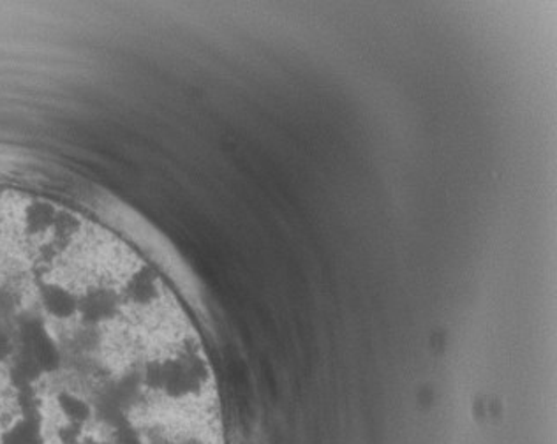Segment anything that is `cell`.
I'll list each match as a JSON object with an SVG mask.
<instances>
[{
  "label": "cell",
  "mask_w": 557,
  "mask_h": 444,
  "mask_svg": "<svg viewBox=\"0 0 557 444\" xmlns=\"http://www.w3.org/2000/svg\"><path fill=\"white\" fill-rule=\"evenodd\" d=\"M14 337L16 351L33 361L45 378L61 372L64 363L61 344L41 314L20 320L18 326L14 330Z\"/></svg>",
  "instance_id": "1"
},
{
  "label": "cell",
  "mask_w": 557,
  "mask_h": 444,
  "mask_svg": "<svg viewBox=\"0 0 557 444\" xmlns=\"http://www.w3.org/2000/svg\"><path fill=\"white\" fill-rule=\"evenodd\" d=\"M122 306L124 296L121 289L107 284L85 287L79 289L78 320L89 329H98L115 321L116 316L121 314Z\"/></svg>",
  "instance_id": "2"
},
{
  "label": "cell",
  "mask_w": 557,
  "mask_h": 444,
  "mask_svg": "<svg viewBox=\"0 0 557 444\" xmlns=\"http://www.w3.org/2000/svg\"><path fill=\"white\" fill-rule=\"evenodd\" d=\"M38 306L47 321L70 323L78 320L79 289L57 279H45L38 284Z\"/></svg>",
  "instance_id": "3"
},
{
  "label": "cell",
  "mask_w": 557,
  "mask_h": 444,
  "mask_svg": "<svg viewBox=\"0 0 557 444\" xmlns=\"http://www.w3.org/2000/svg\"><path fill=\"white\" fill-rule=\"evenodd\" d=\"M55 406L59 415L64 418V425L75 427L79 431H84L96 415L94 403L73 390H61L55 395Z\"/></svg>",
  "instance_id": "4"
},
{
  "label": "cell",
  "mask_w": 557,
  "mask_h": 444,
  "mask_svg": "<svg viewBox=\"0 0 557 444\" xmlns=\"http://www.w3.org/2000/svg\"><path fill=\"white\" fill-rule=\"evenodd\" d=\"M16 353V337L14 332L0 326V366H10Z\"/></svg>",
  "instance_id": "5"
}]
</instances>
